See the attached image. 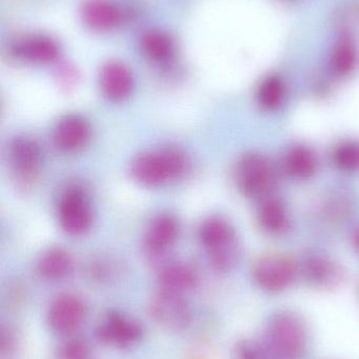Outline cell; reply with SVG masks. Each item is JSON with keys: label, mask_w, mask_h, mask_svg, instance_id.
Returning <instances> with one entry per match:
<instances>
[{"label": "cell", "mask_w": 359, "mask_h": 359, "mask_svg": "<svg viewBox=\"0 0 359 359\" xmlns=\"http://www.w3.org/2000/svg\"><path fill=\"white\" fill-rule=\"evenodd\" d=\"M308 337L305 322L293 312H278L268 324V346L278 358H303L307 351Z\"/></svg>", "instance_id": "1"}, {"label": "cell", "mask_w": 359, "mask_h": 359, "mask_svg": "<svg viewBox=\"0 0 359 359\" xmlns=\"http://www.w3.org/2000/svg\"><path fill=\"white\" fill-rule=\"evenodd\" d=\"M200 238L211 263L221 271L234 267L240 257L237 236L231 224L221 217H210L202 224Z\"/></svg>", "instance_id": "2"}, {"label": "cell", "mask_w": 359, "mask_h": 359, "mask_svg": "<svg viewBox=\"0 0 359 359\" xmlns=\"http://www.w3.org/2000/svg\"><path fill=\"white\" fill-rule=\"evenodd\" d=\"M187 168V158L178 149H160L139 156L132 164V174L139 183L158 186L178 178Z\"/></svg>", "instance_id": "3"}, {"label": "cell", "mask_w": 359, "mask_h": 359, "mask_svg": "<svg viewBox=\"0 0 359 359\" xmlns=\"http://www.w3.org/2000/svg\"><path fill=\"white\" fill-rule=\"evenodd\" d=\"M235 182L240 191L247 198H265L275 185V170L265 156L248 154L236 165Z\"/></svg>", "instance_id": "4"}, {"label": "cell", "mask_w": 359, "mask_h": 359, "mask_svg": "<svg viewBox=\"0 0 359 359\" xmlns=\"http://www.w3.org/2000/svg\"><path fill=\"white\" fill-rule=\"evenodd\" d=\"M299 274L296 264L286 255H263L253 267V278L257 286L268 293H280L288 289Z\"/></svg>", "instance_id": "5"}, {"label": "cell", "mask_w": 359, "mask_h": 359, "mask_svg": "<svg viewBox=\"0 0 359 359\" xmlns=\"http://www.w3.org/2000/svg\"><path fill=\"white\" fill-rule=\"evenodd\" d=\"M58 221L70 236H81L90 229L92 211L80 188L71 187L63 192L58 204Z\"/></svg>", "instance_id": "6"}, {"label": "cell", "mask_w": 359, "mask_h": 359, "mask_svg": "<svg viewBox=\"0 0 359 359\" xmlns=\"http://www.w3.org/2000/svg\"><path fill=\"white\" fill-rule=\"evenodd\" d=\"M152 318L162 328L181 331L191 322V309L179 293L162 290L150 303Z\"/></svg>", "instance_id": "7"}, {"label": "cell", "mask_w": 359, "mask_h": 359, "mask_svg": "<svg viewBox=\"0 0 359 359\" xmlns=\"http://www.w3.org/2000/svg\"><path fill=\"white\" fill-rule=\"evenodd\" d=\"M297 267L303 280L314 288H335L345 278V272L337 262L318 253L306 255Z\"/></svg>", "instance_id": "8"}, {"label": "cell", "mask_w": 359, "mask_h": 359, "mask_svg": "<svg viewBox=\"0 0 359 359\" xmlns=\"http://www.w3.org/2000/svg\"><path fill=\"white\" fill-rule=\"evenodd\" d=\"M11 165L22 183L36 178L42 163V151L39 144L29 137H16L8 149Z\"/></svg>", "instance_id": "9"}, {"label": "cell", "mask_w": 359, "mask_h": 359, "mask_svg": "<svg viewBox=\"0 0 359 359\" xmlns=\"http://www.w3.org/2000/svg\"><path fill=\"white\" fill-rule=\"evenodd\" d=\"M90 138V124L84 118L77 115L61 118L53 132L55 145L65 153L79 151L88 144Z\"/></svg>", "instance_id": "10"}, {"label": "cell", "mask_w": 359, "mask_h": 359, "mask_svg": "<svg viewBox=\"0 0 359 359\" xmlns=\"http://www.w3.org/2000/svg\"><path fill=\"white\" fill-rule=\"evenodd\" d=\"M97 337L103 343L128 347L143 337V329L134 320L119 313H111L98 327Z\"/></svg>", "instance_id": "11"}, {"label": "cell", "mask_w": 359, "mask_h": 359, "mask_svg": "<svg viewBox=\"0 0 359 359\" xmlns=\"http://www.w3.org/2000/svg\"><path fill=\"white\" fill-rule=\"evenodd\" d=\"M84 314L86 308L78 297L61 295L53 302L48 309V324L58 332H70L81 324Z\"/></svg>", "instance_id": "12"}, {"label": "cell", "mask_w": 359, "mask_h": 359, "mask_svg": "<svg viewBox=\"0 0 359 359\" xmlns=\"http://www.w3.org/2000/svg\"><path fill=\"white\" fill-rule=\"evenodd\" d=\"M134 86L130 69L119 62L107 63L100 73V88L110 100L119 102L130 96Z\"/></svg>", "instance_id": "13"}, {"label": "cell", "mask_w": 359, "mask_h": 359, "mask_svg": "<svg viewBox=\"0 0 359 359\" xmlns=\"http://www.w3.org/2000/svg\"><path fill=\"white\" fill-rule=\"evenodd\" d=\"M179 223L171 215L156 217L148 230L145 236V248L152 257L164 255L178 238Z\"/></svg>", "instance_id": "14"}, {"label": "cell", "mask_w": 359, "mask_h": 359, "mask_svg": "<svg viewBox=\"0 0 359 359\" xmlns=\"http://www.w3.org/2000/svg\"><path fill=\"white\" fill-rule=\"evenodd\" d=\"M257 221L261 229L271 236H282L290 229L288 210L282 201L276 198H263L257 210Z\"/></svg>", "instance_id": "15"}, {"label": "cell", "mask_w": 359, "mask_h": 359, "mask_svg": "<svg viewBox=\"0 0 359 359\" xmlns=\"http://www.w3.org/2000/svg\"><path fill=\"white\" fill-rule=\"evenodd\" d=\"M81 14L86 25L96 31H109L117 27L122 17L120 11L107 0H89Z\"/></svg>", "instance_id": "16"}, {"label": "cell", "mask_w": 359, "mask_h": 359, "mask_svg": "<svg viewBox=\"0 0 359 359\" xmlns=\"http://www.w3.org/2000/svg\"><path fill=\"white\" fill-rule=\"evenodd\" d=\"M17 56L37 63L52 62L58 56V46L50 38L44 36H31L21 40L15 46Z\"/></svg>", "instance_id": "17"}, {"label": "cell", "mask_w": 359, "mask_h": 359, "mask_svg": "<svg viewBox=\"0 0 359 359\" xmlns=\"http://www.w3.org/2000/svg\"><path fill=\"white\" fill-rule=\"evenodd\" d=\"M197 280L195 270L185 263L170 264L162 270L159 276L162 290L179 294L193 289Z\"/></svg>", "instance_id": "18"}, {"label": "cell", "mask_w": 359, "mask_h": 359, "mask_svg": "<svg viewBox=\"0 0 359 359\" xmlns=\"http://www.w3.org/2000/svg\"><path fill=\"white\" fill-rule=\"evenodd\" d=\"M285 166L293 178L308 180L318 172V156L306 145H295L287 151Z\"/></svg>", "instance_id": "19"}, {"label": "cell", "mask_w": 359, "mask_h": 359, "mask_svg": "<svg viewBox=\"0 0 359 359\" xmlns=\"http://www.w3.org/2000/svg\"><path fill=\"white\" fill-rule=\"evenodd\" d=\"M358 65V50L349 38L339 40L330 56V67L339 77H347L355 71Z\"/></svg>", "instance_id": "20"}, {"label": "cell", "mask_w": 359, "mask_h": 359, "mask_svg": "<svg viewBox=\"0 0 359 359\" xmlns=\"http://www.w3.org/2000/svg\"><path fill=\"white\" fill-rule=\"evenodd\" d=\"M72 259L63 249L53 248L46 251L39 263L38 272L46 280H58L69 276L72 271Z\"/></svg>", "instance_id": "21"}, {"label": "cell", "mask_w": 359, "mask_h": 359, "mask_svg": "<svg viewBox=\"0 0 359 359\" xmlns=\"http://www.w3.org/2000/svg\"><path fill=\"white\" fill-rule=\"evenodd\" d=\"M285 98L286 86L278 76L266 78L257 90V102L265 111H278L284 103Z\"/></svg>", "instance_id": "22"}, {"label": "cell", "mask_w": 359, "mask_h": 359, "mask_svg": "<svg viewBox=\"0 0 359 359\" xmlns=\"http://www.w3.org/2000/svg\"><path fill=\"white\" fill-rule=\"evenodd\" d=\"M141 48L145 56L152 60L162 62L173 55V42L167 34L152 31L145 34L141 40Z\"/></svg>", "instance_id": "23"}, {"label": "cell", "mask_w": 359, "mask_h": 359, "mask_svg": "<svg viewBox=\"0 0 359 359\" xmlns=\"http://www.w3.org/2000/svg\"><path fill=\"white\" fill-rule=\"evenodd\" d=\"M333 161L339 170L354 172L359 170V143L345 141L335 147Z\"/></svg>", "instance_id": "24"}, {"label": "cell", "mask_w": 359, "mask_h": 359, "mask_svg": "<svg viewBox=\"0 0 359 359\" xmlns=\"http://www.w3.org/2000/svg\"><path fill=\"white\" fill-rule=\"evenodd\" d=\"M337 25L344 31H353L359 27V4H350L337 15Z\"/></svg>", "instance_id": "25"}, {"label": "cell", "mask_w": 359, "mask_h": 359, "mask_svg": "<svg viewBox=\"0 0 359 359\" xmlns=\"http://www.w3.org/2000/svg\"><path fill=\"white\" fill-rule=\"evenodd\" d=\"M60 359H90V350L81 341H67L59 351Z\"/></svg>", "instance_id": "26"}, {"label": "cell", "mask_w": 359, "mask_h": 359, "mask_svg": "<svg viewBox=\"0 0 359 359\" xmlns=\"http://www.w3.org/2000/svg\"><path fill=\"white\" fill-rule=\"evenodd\" d=\"M234 359H263L261 348L250 341H242L234 348Z\"/></svg>", "instance_id": "27"}, {"label": "cell", "mask_w": 359, "mask_h": 359, "mask_svg": "<svg viewBox=\"0 0 359 359\" xmlns=\"http://www.w3.org/2000/svg\"><path fill=\"white\" fill-rule=\"evenodd\" d=\"M353 245L354 248L356 249V251L359 253V229L355 232L353 236Z\"/></svg>", "instance_id": "28"}]
</instances>
